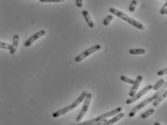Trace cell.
<instances>
[{
	"label": "cell",
	"mask_w": 167,
	"mask_h": 125,
	"mask_svg": "<svg viewBox=\"0 0 167 125\" xmlns=\"http://www.w3.org/2000/svg\"><path fill=\"white\" fill-rule=\"evenodd\" d=\"M166 88H167V81H166V83H165V84H164L163 86H162L161 88L160 89H159V91H158L157 92H156V94H154V95H153L151 97H150V98L148 99L145 100V101H143V102L140 103V104H139L138 105H137L136 107H135L134 108H133L132 109L131 111H130V113H129V117H134L135 114L136 113H137V111H139V110H140L141 109H143V107H146V105L149 104L150 103H151V102H153V101H154L155 100H156V99H157L158 97H159V96H160L161 94L162 93L164 92V91H166Z\"/></svg>",
	"instance_id": "obj_1"
},
{
	"label": "cell",
	"mask_w": 167,
	"mask_h": 125,
	"mask_svg": "<svg viewBox=\"0 0 167 125\" xmlns=\"http://www.w3.org/2000/svg\"><path fill=\"white\" fill-rule=\"evenodd\" d=\"M82 14H83V17H84L88 27H90V28H93V27H94V23H93V20H92V18L90 17L88 12L87 10H83V11L82 12Z\"/></svg>",
	"instance_id": "obj_10"
},
{
	"label": "cell",
	"mask_w": 167,
	"mask_h": 125,
	"mask_svg": "<svg viewBox=\"0 0 167 125\" xmlns=\"http://www.w3.org/2000/svg\"><path fill=\"white\" fill-rule=\"evenodd\" d=\"M129 53L131 55H143L146 53V50L143 48L131 49L129 50Z\"/></svg>",
	"instance_id": "obj_15"
},
{
	"label": "cell",
	"mask_w": 167,
	"mask_h": 125,
	"mask_svg": "<svg viewBox=\"0 0 167 125\" xmlns=\"http://www.w3.org/2000/svg\"><path fill=\"white\" fill-rule=\"evenodd\" d=\"M19 43V35H14L12 39V48L10 50L11 54H14L15 53L16 50L17 48V46Z\"/></svg>",
	"instance_id": "obj_12"
},
{
	"label": "cell",
	"mask_w": 167,
	"mask_h": 125,
	"mask_svg": "<svg viewBox=\"0 0 167 125\" xmlns=\"http://www.w3.org/2000/svg\"><path fill=\"white\" fill-rule=\"evenodd\" d=\"M166 15H167V12H166Z\"/></svg>",
	"instance_id": "obj_29"
},
{
	"label": "cell",
	"mask_w": 167,
	"mask_h": 125,
	"mask_svg": "<svg viewBox=\"0 0 167 125\" xmlns=\"http://www.w3.org/2000/svg\"><path fill=\"white\" fill-rule=\"evenodd\" d=\"M75 4L77 7L81 8L83 7V0H75Z\"/></svg>",
	"instance_id": "obj_26"
},
{
	"label": "cell",
	"mask_w": 167,
	"mask_h": 125,
	"mask_svg": "<svg viewBox=\"0 0 167 125\" xmlns=\"http://www.w3.org/2000/svg\"><path fill=\"white\" fill-rule=\"evenodd\" d=\"M0 48H1V49H4V50H10L12 48V45L7 44V43L1 42V43H0Z\"/></svg>",
	"instance_id": "obj_21"
},
{
	"label": "cell",
	"mask_w": 167,
	"mask_h": 125,
	"mask_svg": "<svg viewBox=\"0 0 167 125\" xmlns=\"http://www.w3.org/2000/svg\"><path fill=\"white\" fill-rule=\"evenodd\" d=\"M166 97H167V89L165 91H164V92L162 93V94H161V95L159 96L158 97V98L156 99L154 101H153V107H156V106L159 105V104H160V103L161 102V101H163V100Z\"/></svg>",
	"instance_id": "obj_14"
},
{
	"label": "cell",
	"mask_w": 167,
	"mask_h": 125,
	"mask_svg": "<svg viewBox=\"0 0 167 125\" xmlns=\"http://www.w3.org/2000/svg\"><path fill=\"white\" fill-rule=\"evenodd\" d=\"M166 12H167V1H166V3L164 4L163 7H162L161 10L160 14H161V15H164V14H166Z\"/></svg>",
	"instance_id": "obj_23"
},
{
	"label": "cell",
	"mask_w": 167,
	"mask_h": 125,
	"mask_svg": "<svg viewBox=\"0 0 167 125\" xmlns=\"http://www.w3.org/2000/svg\"><path fill=\"white\" fill-rule=\"evenodd\" d=\"M74 109H75V107H73L72 104H71V105H69V106H67V107H64V108L61 109L59 110V111H56V112L53 113V114H52V117H55V118H57V117H60V116L63 115V114H65L66 113L72 111V110Z\"/></svg>",
	"instance_id": "obj_9"
},
{
	"label": "cell",
	"mask_w": 167,
	"mask_h": 125,
	"mask_svg": "<svg viewBox=\"0 0 167 125\" xmlns=\"http://www.w3.org/2000/svg\"><path fill=\"white\" fill-rule=\"evenodd\" d=\"M41 2L43 3H50V2H53V3H59V2H63L65 0H39Z\"/></svg>",
	"instance_id": "obj_22"
},
{
	"label": "cell",
	"mask_w": 167,
	"mask_h": 125,
	"mask_svg": "<svg viewBox=\"0 0 167 125\" xmlns=\"http://www.w3.org/2000/svg\"><path fill=\"white\" fill-rule=\"evenodd\" d=\"M99 49H101V46L100 45H96V46H93V47L87 49L85 51H83L81 54H80L79 56H77V57H75V61L76 62H80V61L85 59L86 58H87L88 56L91 55L92 53H95L96 51L99 50Z\"/></svg>",
	"instance_id": "obj_5"
},
{
	"label": "cell",
	"mask_w": 167,
	"mask_h": 125,
	"mask_svg": "<svg viewBox=\"0 0 167 125\" xmlns=\"http://www.w3.org/2000/svg\"><path fill=\"white\" fill-rule=\"evenodd\" d=\"M153 125H161V124L160 123H159V122H156Z\"/></svg>",
	"instance_id": "obj_27"
},
{
	"label": "cell",
	"mask_w": 167,
	"mask_h": 125,
	"mask_svg": "<svg viewBox=\"0 0 167 125\" xmlns=\"http://www.w3.org/2000/svg\"><path fill=\"white\" fill-rule=\"evenodd\" d=\"M106 122H107V120H106V119H105V120H101V121L98 122H96L94 123V124H92L90 125H104Z\"/></svg>",
	"instance_id": "obj_25"
},
{
	"label": "cell",
	"mask_w": 167,
	"mask_h": 125,
	"mask_svg": "<svg viewBox=\"0 0 167 125\" xmlns=\"http://www.w3.org/2000/svg\"><path fill=\"white\" fill-rule=\"evenodd\" d=\"M91 99H92V94H90V93H88L87 96H86V99H85L84 104H83V107H82L81 111H80V112L79 113L77 118H76V121H77V122H80L83 120V117H85V114H86V112H87L90 103V101H91Z\"/></svg>",
	"instance_id": "obj_4"
},
{
	"label": "cell",
	"mask_w": 167,
	"mask_h": 125,
	"mask_svg": "<svg viewBox=\"0 0 167 125\" xmlns=\"http://www.w3.org/2000/svg\"><path fill=\"white\" fill-rule=\"evenodd\" d=\"M113 18H114V17H113V15H108L107 17H106V18L104 19V20L103 23L104 24L105 26H108L109 24H110V22L111 21H112Z\"/></svg>",
	"instance_id": "obj_20"
},
{
	"label": "cell",
	"mask_w": 167,
	"mask_h": 125,
	"mask_svg": "<svg viewBox=\"0 0 167 125\" xmlns=\"http://www.w3.org/2000/svg\"><path fill=\"white\" fill-rule=\"evenodd\" d=\"M143 78L142 75H138V76L137 77V78H136L135 80V84H133V86L132 87L131 91H130V94H129L130 97H132L135 95L136 92H137V89L139 88V86H140V84H141L142 81H143Z\"/></svg>",
	"instance_id": "obj_8"
},
{
	"label": "cell",
	"mask_w": 167,
	"mask_h": 125,
	"mask_svg": "<svg viewBox=\"0 0 167 125\" xmlns=\"http://www.w3.org/2000/svg\"><path fill=\"white\" fill-rule=\"evenodd\" d=\"M166 74H167V68H164V69H163V70H161V71H158V73H157V75H159V76L166 75Z\"/></svg>",
	"instance_id": "obj_24"
},
{
	"label": "cell",
	"mask_w": 167,
	"mask_h": 125,
	"mask_svg": "<svg viewBox=\"0 0 167 125\" xmlns=\"http://www.w3.org/2000/svg\"><path fill=\"white\" fill-rule=\"evenodd\" d=\"M152 88H153V86L151 85H148L146 87H145L143 89H142L141 91H140L139 93H137V94H135V95L134 96L132 97H130V99H128L126 101V104H132V103H134L135 101H136L137 100H138L139 99L141 98L142 96H143V95H145L146 94H147L148 92L150 90H151Z\"/></svg>",
	"instance_id": "obj_6"
},
{
	"label": "cell",
	"mask_w": 167,
	"mask_h": 125,
	"mask_svg": "<svg viewBox=\"0 0 167 125\" xmlns=\"http://www.w3.org/2000/svg\"><path fill=\"white\" fill-rule=\"evenodd\" d=\"M88 94V93L87 91H83V92H82V94H80V96L77 97V99H76L75 101L74 102L72 103V104L73 105V107H74L75 108H76V107H77V106H78L79 104H80V103L83 102V100L86 99V96H87Z\"/></svg>",
	"instance_id": "obj_11"
},
{
	"label": "cell",
	"mask_w": 167,
	"mask_h": 125,
	"mask_svg": "<svg viewBox=\"0 0 167 125\" xmlns=\"http://www.w3.org/2000/svg\"><path fill=\"white\" fill-rule=\"evenodd\" d=\"M137 4V1H136V0H132L131 4H130V7H129V11L131 12H133L135 10Z\"/></svg>",
	"instance_id": "obj_19"
},
{
	"label": "cell",
	"mask_w": 167,
	"mask_h": 125,
	"mask_svg": "<svg viewBox=\"0 0 167 125\" xmlns=\"http://www.w3.org/2000/svg\"><path fill=\"white\" fill-rule=\"evenodd\" d=\"M165 84V81L164 79H160L154 86H153V89L154 91H159L161 88L164 86V84Z\"/></svg>",
	"instance_id": "obj_16"
},
{
	"label": "cell",
	"mask_w": 167,
	"mask_h": 125,
	"mask_svg": "<svg viewBox=\"0 0 167 125\" xmlns=\"http://www.w3.org/2000/svg\"><path fill=\"white\" fill-rule=\"evenodd\" d=\"M109 11L112 14H114V15H116L117 17H118L119 18L121 19V20H124V21H126L127 22H128L130 24H131V25L135 27L136 28L139 29V30H145V27L143 24H141L140 22H139L138 21L135 20V19L129 17L127 14H124V13L122 12L119 11V10L114 8V7H111V8L109 10Z\"/></svg>",
	"instance_id": "obj_2"
},
{
	"label": "cell",
	"mask_w": 167,
	"mask_h": 125,
	"mask_svg": "<svg viewBox=\"0 0 167 125\" xmlns=\"http://www.w3.org/2000/svg\"><path fill=\"white\" fill-rule=\"evenodd\" d=\"M124 117V114H123V113H119L118 114H117V115H116L114 117H113L112 119L108 120L107 122H106L104 125H113L114 123L117 122L119 120L122 119Z\"/></svg>",
	"instance_id": "obj_13"
},
{
	"label": "cell",
	"mask_w": 167,
	"mask_h": 125,
	"mask_svg": "<svg viewBox=\"0 0 167 125\" xmlns=\"http://www.w3.org/2000/svg\"><path fill=\"white\" fill-rule=\"evenodd\" d=\"M163 1H167V0H163Z\"/></svg>",
	"instance_id": "obj_28"
},
{
	"label": "cell",
	"mask_w": 167,
	"mask_h": 125,
	"mask_svg": "<svg viewBox=\"0 0 167 125\" xmlns=\"http://www.w3.org/2000/svg\"><path fill=\"white\" fill-rule=\"evenodd\" d=\"M121 110H122V108H121V107H118V108L112 110V111H109V112L107 113H105V114H101V115L96 117V118L92 119V120H88V121L83 122H80L78 123V124L75 125H90L92 124H94V123L98 122L101 121V120H105V119L108 118V117H112V116L116 115V114H118L119 113H120V111H121Z\"/></svg>",
	"instance_id": "obj_3"
},
{
	"label": "cell",
	"mask_w": 167,
	"mask_h": 125,
	"mask_svg": "<svg viewBox=\"0 0 167 125\" xmlns=\"http://www.w3.org/2000/svg\"><path fill=\"white\" fill-rule=\"evenodd\" d=\"M154 112L155 110L153 109H150L148 110L147 111H146V112L143 113V114H141V118L143 119V120H145V119H146L147 117H148L149 116L152 115Z\"/></svg>",
	"instance_id": "obj_17"
},
{
	"label": "cell",
	"mask_w": 167,
	"mask_h": 125,
	"mask_svg": "<svg viewBox=\"0 0 167 125\" xmlns=\"http://www.w3.org/2000/svg\"><path fill=\"white\" fill-rule=\"evenodd\" d=\"M45 34H46V31H45L44 30H40V31L37 32L36 33H35L33 35H32L31 37H30L26 40V43H24L25 47H29V46H30L35 41H36V40L40 38V37H43Z\"/></svg>",
	"instance_id": "obj_7"
},
{
	"label": "cell",
	"mask_w": 167,
	"mask_h": 125,
	"mask_svg": "<svg viewBox=\"0 0 167 125\" xmlns=\"http://www.w3.org/2000/svg\"><path fill=\"white\" fill-rule=\"evenodd\" d=\"M120 80H121V81L127 83V84H132V85L135 84V81H134V80L131 79V78H127V76H124V75H121V76L120 77Z\"/></svg>",
	"instance_id": "obj_18"
}]
</instances>
